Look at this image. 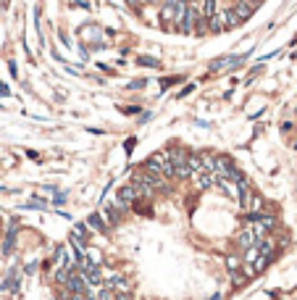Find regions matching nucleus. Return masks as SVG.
Segmentation results:
<instances>
[{
  "label": "nucleus",
  "instance_id": "f257e3e1",
  "mask_svg": "<svg viewBox=\"0 0 297 300\" xmlns=\"http://www.w3.org/2000/svg\"><path fill=\"white\" fill-rule=\"evenodd\" d=\"M184 8H187V0H166L163 8H161V24L166 29L176 26L179 19H182V13H184Z\"/></svg>",
  "mask_w": 297,
  "mask_h": 300
},
{
  "label": "nucleus",
  "instance_id": "f03ea898",
  "mask_svg": "<svg viewBox=\"0 0 297 300\" xmlns=\"http://www.w3.org/2000/svg\"><path fill=\"white\" fill-rule=\"evenodd\" d=\"M202 19V16H200V8L195 6V3H187V8H184V13H182V19H179V29L184 32V35H190V32L197 26V21Z\"/></svg>",
  "mask_w": 297,
  "mask_h": 300
},
{
  "label": "nucleus",
  "instance_id": "7ed1b4c3",
  "mask_svg": "<svg viewBox=\"0 0 297 300\" xmlns=\"http://www.w3.org/2000/svg\"><path fill=\"white\" fill-rule=\"evenodd\" d=\"M240 205H242L245 213H260L263 211V198L247 187L245 193H242V198H240Z\"/></svg>",
  "mask_w": 297,
  "mask_h": 300
},
{
  "label": "nucleus",
  "instance_id": "20e7f679",
  "mask_svg": "<svg viewBox=\"0 0 297 300\" xmlns=\"http://www.w3.org/2000/svg\"><path fill=\"white\" fill-rule=\"evenodd\" d=\"M218 179H221V177H218V174H213V171H197L190 182H192V187H195V189H200V193H202V189H211V187H216V184H218Z\"/></svg>",
  "mask_w": 297,
  "mask_h": 300
},
{
  "label": "nucleus",
  "instance_id": "39448f33",
  "mask_svg": "<svg viewBox=\"0 0 297 300\" xmlns=\"http://www.w3.org/2000/svg\"><path fill=\"white\" fill-rule=\"evenodd\" d=\"M234 245H237L242 253H245L247 248H255V245H258V234L253 232V227L247 224V227H245V229H242L237 237H234Z\"/></svg>",
  "mask_w": 297,
  "mask_h": 300
},
{
  "label": "nucleus",
  "instance_id": "423d86ee",
  "mask_svg": "<svg viewBox=\"0 0 297 300\" xmlns=\"http://www.w3.org/2000/svg\"><path fill=\"white\" fill-rule=\"evenodd\" d=\"M245 61V56H224V58H216L211 61V71H226V69H237L240 63Z\"/></svg>",
  "mask_w": 297,
  "mask_h": 300
},
{
  "label": "nucleus",
  "instance_id": "0eeeda50",
  "mask_svg": "<svg viewBox=\"0 0 297 300\" xmlns=\"http://www.w3.org/2000/svg\"><path fill=\"white\" fill-rule=\"evenodd\" d=\"M100 213H103V219H105V224H108V227H111V229H113V227H118V224H121V221H124V213H121V211L116 208V205H113L111 200H108V203H103V208H100Z\"/></svg>",
  "mask_w": 297,
  "mask_h": 300
},
{
  "label": "nucleus",
  "instance_id": "6e6552de",
  "mask_svg": "<svg viewBox=\"0 0 297 300\" xmlns=\"http://www.w3.org/2000/svg\"><path fill=\"white\" fill-rule=\"evenodd\" d=\"M255 8H258V6L253 3V0H237V6H234L231 11H234V16H237L240 24H242V21H247L250 16L255 13Z\"/></svg>",
  "mask_w": 297,
  "mask_h": 300
},
{
  "label": "nucleus",
  "instance_id": "1a4fd4ad",
  "mask_svg": "<svg viewBox=\"0 0 297 300\" xmlns=\"http://www.w3.org/2000/svg\"><path fill=\"white\" fill-rule=\"evenodd\" d=\"M216 187H221L224 193H226L231 200H237V203H240L242 193L247 189V187H242V184H237V182H231V179H218V184H216Z\"/></svg>",
  "mask_w": 297,
  "mask_h": 300
},
{
  "label": "nucleus",
  "instance_id": "9d476101",
  "mask_svg": "<svg viewBox=\"0 0 297 300\" xmlns=\"http://www.w3.org/2000/svg\"><path fill=\"white\" fill-rule=\"evenodd\" d=\"M87 227H90L92 232H98V234H108V232H111V227L105 224V219H103L100 211H95V213L87 216Z\"/></svg>",
  "mask_w": 297,
  "mask_h": 300
},
{
  "label": "nucleus",
  "instance_id": "9b49d317",
  "mask_svg": "<svg viewBox=\"0 0 297 300\" xmlns=\"http://www.w3.org/2000/svg\"><path fill=\"white\" fill-rule=\"evenodd\" d=\"M216 19H218V24H221V32H224V29H234V26H240V19L234 16L231 8H226V11H216Z\"/></svg>",
  "mask_w": 297,
  "mask_h": 300
},
{
  "label": "nucleus",
  "instance_id": "f8f14e48",
  "mask_svg": "<svg viewBox=\"0 0 297 300\" xmlns=\"http://www.w3.org/2000/svg\"><path fill=\"white\" fill-rule=\"evenodd\" d=\"M116 198L124 200V203L132 208V205L137 203V189H134V184H132V182H129V184H121V187L116 189Z\"/></svg>",
  "mask_w": 297,
  "mask_h": 300
},
{
  "label": "nucleus",
  "instance_id": "ddd939ff",
  "mask_svg": "<svg viewBox=\"0 0 297 300\" xmlns=\"http://www.w3.org/2000/svg\"><path fill=\"white\" fill-rule=\"evenodd\" d=\"M55 263H61L64 268H74V261H71V253H69V248L66 245H58L55 248Z\"/></svg>",
  "mask_w": 297,
  "mask_h": 300
},
{
  "label": "nucleus",
  "instance_id": "4468645a",
  "mask_svg": "<svg viewBox=\"0 0 297 300\" xmlns=\"http://www.w3.org/2000/svg\"><path fill=\"white\" fill-rule=\"evenodd\" d=\"M105 287H111L113 292H129V282L124 279L121 274L111 277V279H105Z\"/></svg>",
  "mask_w": 297,
  "mask_h": 300
},
{
  "label": "nucleus",
  "instance_id": "2eb2a0df",
  "mask_svg": "<svg viewBox=\"0 0 297 300\" xmlns=\"http://www.w3.org/2000/svg\"><path fill=\"white\" fill-rule=\"evenodd\" d=\"M192 177H195V171L187 166V163H182V166L174 169V182H190Z\"/></svg>",
  "mask_w": 297,
  "mask_h": 300
},
{
  "label": "nucleus",
  "instance_id": "dca6fc26",
  "mask_svg": "<svg viewBox=\"0 0 297 300\" xmlns=\"http://www.w3.org/2000/svg\"><path fill=\"white\" fill-rule=\"evenodd\" d=\"M200 16H202V19H211V16H216V0H205V3H202Z\"/></svg>",
  "mask_w": 297,
  "mask_h": 300
},
{
  "label": "nucleus",
  "instance_id": "f3484780",
  "mask_svg": "<svg viewBox=\"0 0 297 300\" xmlns=\"http://www.w3.org/2000/svg\"><path fill=\"white\" fill-rule=\"evenodd\" d=\"M137 63H139V66H150V69H161V61L158 58H150V56H139Z\"/></svg>",
  "mask_w": 297,
  "mask_h": 300
},
{
  "label": "nucleus",
  "instance_id": "a211bd4d",
  "mask_svg": "<svg viewBox=\"0 0 297 300\" xmlns=\"http://www.w3.org/2000/svg\"><path fill=\"white\" fill-rule=\"evenodd\" d=\"M226 268H229V271L234 274V271H240V268H242V258H234V256H226Z\"/></svg>",
  "mask_w": 297,
  "mask_h": 300
},
{
  "label": "nucleus",
  "instance_id": "6ab92c4d",
  "mask_svg": "<svg viewBox=\"0 0 297 300\" xmlns=\"http://www.w3.org/2000/svg\"><path fill=\"white\" fill-rule=\"evenodd\" d=\"M98 300H116V292L111 290V287H105V284H103V287L98 290V295H95Z\"/></svg>",
  "mask_w": 297,
  "mask_h": 300
},
{
  "label": "nucleus",
  "instance_id": "aec40b11",
  "mask_svg": "<svg viewBox=\"0 0 297 300\" xmlns=\"http://www.w3.org/2000/svg\"><path fill=\"white\" fill-rule=\"evenodd\" d=\"M145 85H147V79H134V82L127 85V90H142Z\"/></svg>",
  "mask_w": 297,
  "mask_h": 300
},
{
  "label": "nucleus",
  "instance_id": "412c9836",
  "mask_svg": "<svg viewBox=\"0 0 297 300\" xmlns=\"http://www.w3.org/2000/svg\"><path fill=\"white\" fill-rule=\"evenodd\" d=\"M55 205H64L66 203V193H61V189H55V198H53Z\"/></svg>",
  "mask_w": 297,
  "mask_h": 300
},
{
  "label": "nucleus",
  "instance_id": "4be33fe9",
  "mask_svg": "<svg viewBox=\"0 0 297 300\" xmlns=\"http://www.w3.org/2000/svg\"><path fill=\"white\" fill-rule=\"evenodd\" d=\"M121 111H124L127 116H137V114H139V108H137V105H127V108H121Z\"/></svg>",
  "mask_w": 297,
  "mask_h": 300
},
{
  "label": "nucleus",
  "instance_id": "5701e85b",
  "mask_svg": "<svg viewBox=\"0 0 297 300\" xmlns=\"http://www.w3.org/2000/svg\"><path fill=\"white\" fill-rule=\"evenodd\" d=\"M192 90H195V85H184V87H182V92L176 95V98H187V95H190Z\"/></svg>",
  "mask_w": 297,
  "mask_h": 300
},
{
  "label": "nucleus",
  "instance_id": "b1692460",
  "mask_svg": "<svg viewBox=\"0 0 297 300\" xmlns=\"http://www.w3.org/2000/svg\"><path fill=\"white\" fill-rule=\"evenodd\" d=\"M8 71H11V76H19V69H16V61H8Z\"/></svg>",
  "mask_w": 297,
  "mask_h": 300
},
{
  "label": "nucleus",
  "instance_id": "393cba45",
  "mask_svg": "<svg viewBox=\"0 0 297 300\" xmlns=\"http://www.w3.org/2000/svg\"><path fill=\"white\" fill-rule=\"evenodd\" d=\"M134 145H137V140H127V142H124V148H127V153H132V150H134Z\"/></svg>",
  "mask_w": 297,
  "mask_h": 300
},
{
  "label": "nucleus",
  "instance_id": "a878e982",
  "mask_svg": "<svg viewBox=\"0 0 297 300\" xmlns=\"http://www.w3.org/2000/svg\"><path fill=\"white\" fill-rule=\"evenodd\" d=\"M129 6H145V3H150V0H127Z\"/></svg>",
  "mask_w": 297,
  "mask_h": 300
},
{
  "label": "nucleus",
  "instance_id": "bb28decb",
  "mask_svg": "<svg viewBox=\"0 0 297 300\" xmlns=\"http://www.w3.org/2000/svg\"><path fill=\"white\" fill-rule=\"evenodd\" d=\"M35 268H37V263H35V261H32V263H29V266H26V268H24V271H26V274H35Z\"/></svg>",
  "mask_w": 297,
  "mask_h": 300
},
{
  "label": "nucleus",
  "instance_id": "cd10ccee",
  "mask_svg": "<svg viewBox=\"0 0 297 300\" xmlns=\"http://www.w3.org/2000/svg\"><path fill=\"white\" fill-rule=\"evenodd\" d=\"M74 8H90V3H84V0H76Z\"/></svg>",
  "mask_w": 297,
  "mask_h": 300
},
{
  "label": "nucleus",
  "instance_id": "c85d7f7f",
  "mask_svg": "<svg viewBox=\"0 0 297 300\" xmlns=\"http://www.w3.org/2000/svg\"><path fill=\"white\" fill-rule=\"evenodd\" d=\"M0 95H11V90H8V85H0Z\"/></svg>",
  "mask_w": 297,
  "mask_h": 300
},
{
  "label": "nucleus",
  "instance_id": "c756f323",
  "mask_svg": "<svg viewBox=\"0 0 297 300\" xmlns=\"http://www.w3.org/2000/svg\"><path fill=\"white\" fill-rule=\"evenodd\" d=\"M208 300H224V295H221V292H213V295H211Z\"/></svg>",
  "mask_w": 297,
  "mask_h": 300
},
{
  "label": "nucleus",
  "instance_id": "7c9ffc66",
  "mask_svg": "<svg viewBox=\"0 0 297 300\" xmlns=\"http://www.w3.org/2000/svg\"><path fill=\"white\" fill-rule=\"evenodd\" d=\"M0 232H3V216H0Z\"/></svg>",
  "mask_w": 297,
  "mask_h": 300
},
{
  "label": "nucleus",
  "instance_id": "2f4dec72",
  "mask_svg": "<svg viewBox=\"0 0 297 300\" xmlns=\"http://www.w3.org/2000/svg\"><path fill=\"white\" fill-rule=\"evenodd\" d=\"M253 3H255V6H260V3H263V0H253Z\"/></svg>",
  "mask_w": 297,
  "mask_h": 300
}]
</instances>
